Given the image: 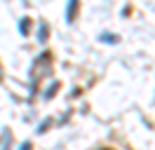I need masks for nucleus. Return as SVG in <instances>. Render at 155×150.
<instances>
[{
  "mask_svg": "<svg viewBox=\"0 0 155 150\" xmlns=\"http://www.w3.org/2000/svg\"><path fill=\"white\" fill-rule=\"evenodd\" d=\"M75 7H78V2H71V5H68V12H66V17H68V19H73V14H75Z\"/></svg>",
  "mask_w": 155,
  "mask_h": 150,
  "instance_id": "1",
  "label": "nucleus"
},
{
  "mask_svg": "<svg viewBox=\"0 0 155 150\" xmlns=\"http://www.w3.org/2000/svg\"><path fill=\"white\" fill-rule=\"evenodd\" d=\"M21 150H31V143H24V145H21Z\"/></svg>",
  "mask_w": 155,
  "mask_h": 150,
  "instance_id": "6",
  "label": "nucleus"
},
{
  "mask_svg": "<svg viewBox=\"0 0 155 150\" xmlns=\"http://www.w3.org/2000/svg\"><path fill=\"white\" fill-rule=\"evenodd\" d=\"M104 40H106V42H115L117 35H115V38H113V35H104Z\"/></svg>",
  "mask_w": 155,
  "mask_h": 150,
  "instance_id": "5",
  "label": "nucleus"
},
{
  "mask_svg": "<svg viewBox=\"0 0 155 150\" xmlns=\"http://www.w3.org/2000/svg\"><path fill=\"white\" fill-rule=\"evenodd\" d=\"M21 33H28V19L21 21Z\"/></svg>",
  "mask_w": 155,
  "mask_h": 150,
  "instance_id": "3",
  "label": "nucleus"
},
{
  "mask_svg": "<svg viewBox=\"0 0 155 150\" xmlns=\"http://www.w3.org/2000/svg\"><path fill=\"white\" fill-rule=\"evenodd\" d=\"M40 38H42V40L47 38V26H42V28H40Z\"/></svg>",
  "mask_w": 155,
  "mask_h": 150,
  "instance_id": "4",
  "label": "nucleus"
},
{
  "mask_svg": "<svg viewBox=\"0 0 155 150\" xmlns=\"http://www.w3.org/2000/svg\"><path fill=\"white\" fill-rule=\"evenodd\" d=\"M57 89H59V82H54V84H52V87L47 89V94H45V96H47V99H52V94L57 92Z\"/></svg>",
  "mask_w": 155,
  "mask_h": 150,
  "instance_id": "2",
  "label": "nucleus"
}]
</instances>
